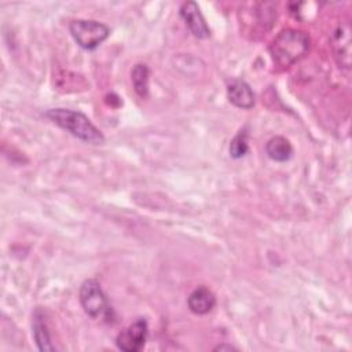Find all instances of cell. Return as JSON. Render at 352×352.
<instances>
[{"mask_svg":"<svg viewBox=\"0 0 352 352\" xmlns=\"http://www.w3.org/2000/svg\"><path fill=\"white\" fill-rule=\"evenodd\" d=\"M48 120H51L59 128L67 131L77 139L89 143V144H103L104 136L103 133L92 124V121L81 111L55 107L48 109L44 114Z\"/></svg>","mask_w":352,"mask_h":352,"instance_id":"1","label":"cell"},{"mask_svg":"<svg viewBox=\"0 0 352 352\" xmlns=\"http://www.w3.org/2000/svg\"><path fill=\"white\" fill-rule=\"evenodd\" d=\"M309 43L308 33L297 29H285L272 40L270 54L276 65L287 67L308 52Z\"/></svg>","mask_w":352,"mask_h":352,"instance_id":"2","label":"cell"},{"mask_svg":"<svg viewBox=\"0 0 352 352\" xmlns=\"http://www.w3.org/2000/svg\"><path fill=\"white\" fill-rule=\"evenodd\" d=\"M69 32L84 50H95L110 36V28L94 19H73L69 23Z\"/></svg>","mask_w":352,"mask_h":352,"instance_id":"3","label":"cell"},{"mask_svg":"<svg viewBox=\"0 0 352 352\" xmlns=\"http://www.w3.org/2000/svg\"><path fill=\"white\" fill-rule=\"evenodd\" d=\"M78 300L84 312L92 319L106 318L110 312L106 294L103 293L100 283L96 279H85L78 292Z\"/></svg>","mask_w":352,"mask_h":352,"instance_id":"4","label":"cell"},{"mask_svg":"<svg viewBox=\"0 0 352 352\" xmlns=\"http://www.w3.org/2000/svg\"><path fill=\"white\" fill-rule=\"evenodd\" d=\"M148 324L143 318L136 319L126 329L121 330L116 338V345L124 352H138L140 351L147 340Z\"/></svg>","mask_w":352,"mask_h":352,"instance_id":"5","label":"cell"},{"mask_svg":"<svg viewBox=\"0 0 352 352\" xmlns=\"http://www.w3.org/2000/svg\"><path fill=\"white\" fill-rule=\"evenodd\" d=\"M179 14L184 21L190 32L198 38H206L210 36V29L195 1H184L180 6Z\"/></svg>","mask_w":352,"mask_h":352,"instance_id":"6","label":"cell"},{"mask_svg":"<svg viewBox=\"0 0 352 352\" xmlns=\"http://www.w3.org/2000/svg\"><path fill=\"white\" fill-rule=\"evenodd\" d=\"M227 98L235 107L246 110L252 109L256 100L250 85L241 78H234L227 84Z\"/></svg>","mask_w":352,"mask_h":352,"instance_id":"7","label":"cell"},{"mask_svg":"<svg viewBox=\"0 0 352 352\" xmlns=\"http://www.w3.org/2000/svg\"><path fill=\"white\" fill-rule=\"evenodd\" d=\"M333 50L338 63L348 69L351 65V28L348 23L340 25L334 32Z\"/></svg>","mask_w":352,"mask_h":352,"instance_id":"8","label":"cell"},{"mask_svg":"<svg viewBox=\"0 0 352 352\" xmlns=\"http://www.w3.org/2000/svg\"><path fill=\"white\" fill-rule=\"evenodd\" d=\"M187 305L192 314L205 315L214 308L216 296L206 286H198L190 293L187 298Z\"/></svg>","mask_w":352,"mask_h":352,"instance_id":"9","label":"cell"},{"mask_svg":"<svg viewBox=\"0 0 352 352\" xmlns=\"http://www.w3.org/2000/svg\"><path fill=\"white\" fill-rule=\"evenodd\" d=\"M32 329H33V338L40 351H54L55 349V346L51 344L50 331H48L47 323L44 320V314L40 308H37L33 314Z\"/></svg>","mask_w":352,"mask_h":352,"instance_id":"10","label":"cell"},{"mask_svg":"<svg viewBox=\"0 0 352 352\" xmlns=\"http://www.w3.org/2000/svg\"><path fill=\"white\" fill-rule=\"evenodd\" d=\"M265 153L267 155L276 162H286L293 155V147L292 143L283 138V136H272L267 144H265Z\"/></svg>","mask_w":352,"mask_h":352,"instance_id":"11","label":"cell"},{"mask_svg":"<svg viewBox=\"0 0 352 352\" xmlns=\"http://www.w3.org/2000/svg\"><path fill=\"white\" fill-rule=\"evenodd\" d=\"M148 76H150V70H148L147 65H144V63L135 65L131 72V80L133 84V89L142 98L147 96V94H148Z\"/></svg>","mask_w":352,"mask_h":352,"instance_id":"12","label":"cell"},{"mask_svg":"<svg viewBox=\"0 0 352 352\" xmlns=\"http://www.w3.org/2000/svg\"><path fill=\"white\" fill-rule=\"evenodd\" d=\"M249 144H248V132L246 129H241L230 143V155L235 160H239L248 154Z\"/></svg>","mask_w":352,"mask_h":352,"instance_id":"13","label":"cell"},{"mask_svg":"<svg viewBox=\"0 0 352 352\" xmlns=\"http://www.w3.org/2000/svg\"><path fill=\"white\" fill-rule=\"evenodd\" d=\"M231 349H236V348L230 345V344H220L214 348V351H231Z\"/></svg>","mask_w":352,"mask_h":352,"instance_id":"14","label":"cell"}]
</instances>
